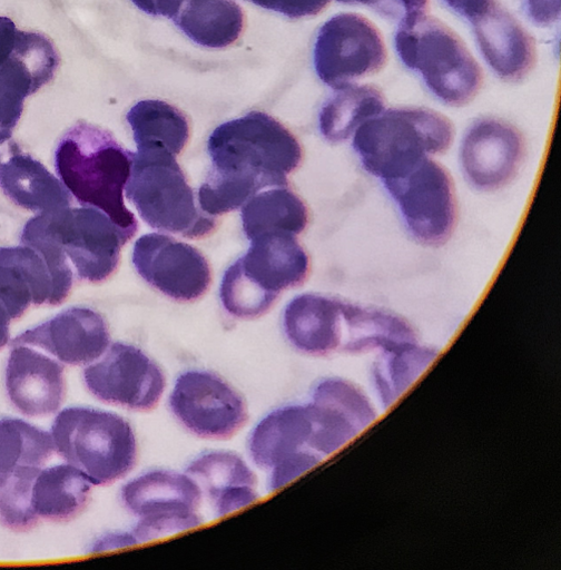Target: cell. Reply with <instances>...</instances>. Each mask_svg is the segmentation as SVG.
Here are the masks:
<instances>
[{
    "label": "cell",
    "instance_id": "cell-40",
    "mask_svg": "<svg viewBox=\"0 0 561 570\" xmlns=\"http://www.w3.org/2000/svg\"><path fill=\"white\" fill-rule=\"evenodd\" d=\"M494 0H443V3L460 18L472 21L485 10Z\"/></svg>",
    "mask_w": 561,
    "mask_h": 570
},
{
    "label": "cell",
    "instance_id": "cell-30",
    "mask_svg": "<svg viewBox=\"0 0 561 570\" xmlns=\"http://www.w3.org/2000/svg\"><path fill=\"white\" fill-rule=\"evenodd\" d=\"M244 233L249 240L269 234L299 235L308 223L302 199L286 187L255 195L242 212Z\"/></svg>",
    "mask_w": 561,
    "mask_h": 570
},
{
    "label": "cell",
    "instance_id": "cell-3",
    "mask_svg": "<svg viewBox=\"0 0 561 570\" xmlns=\"http://www.w3.org/2000/svg\"><path fill=\"white\" fill-rule=\"evenodd\" d=\"M211 174L253 195L265 188L286 187V175L302 161V147L280 122L263 112L226 122L209 138Z\"/></svg>",
    "mask_w": 561,
    "mask_h": 570
},
{
    "label": "cell",
    "instance_id": "cell-38",
    "mask_svg": "<svg viewBox=\"0 0 561 570\" xmlns=\"http://www.w3.org/2000/svg\"><path fill=\"white\" fill-rule=\"evenodd\" d=\"M526 14L539 27L554 24L560 18V0H525Z\"/></svg>",
    "mask_w": 561,
    "mask_h": 570
},
{
    "label": "cell",
    "instance_id": "cell-2",
    "mask_svg": "<svg viewBox=\"0 0 561 570\" xmlns=\"http://www.w3.org/2000/svg\"><path fill=\"white\" fill-rule=\"evenodd\" d=\"M135 153L96 126L79 122L61 139L56 153L60 180L82 206L108 215L132 237L139 224L125 204Z\"/></svg>",
    "mask_w": 561,
    "mask_h": 570
},
{
    "label": "cell",
    "instance_id": "cell-41",
    "mask_svg": "<svg viewBox=\"0 0 561 570\" xmlns=\"http://www.w3.org/2000/svg\"><path fill=\"white\" fill-rule=\"evenodd\" d=\"M18 32L17 26L11 19L0 18V67L10 60Z\"/></svg>",
    "mask_w": 561,
    "mask_h": 570
},
{
    "label": "cell",
    "instance_id": "cell-33",
    "mask_svg": "<svg viewBox=\"0 0 561 570\" xmlns=\"http://www.w3.org/2000/svg\"><path fill=\"white\" fill-rule=\"evenodd\" d=\"M36 94L31 77L19 62L10 59L0 67V146L12 139L26 99Z\"/></svg>",
    "mask_w": 561,
    "mask_h": 570
},
{
    "label": "cell",
    "instance_id": "cell-13",
    "mask_svg": "<svg viewBox=\"0 0 561 570\" xmlns=\"http://www.w3.org/2000/svg\"><path fill=\"white\" fill-rule=\"evenodd\" d=\"M524 155V140L516 128L500 119L482 118L463 136L460 164L472 188L493 193L515 178Z\"/></svg>",
    "mask_w": 561,
    "mask_h": 570
},
{
    "label": "cell",
    "instance_id": "cell-21",
    "mask_svg": "<svg viewBox=\"0 0 561 570\" xmlns=\"http://www.w3.org/2000/svg\"><path fill=\"white\" fill-rule=\"evenodd\" d=\"M0 188L19 207L39 214L70 207L73 202L62 181L14 141L0 150Z\"/></svg>",
    "mask_w": 561,
    "mask_h": 570
},
{
    "label": "cell",
    "instance_id": "cell-27",
    "mask_svg": "<svg viewBox=\"0 0 561 570\" xmlns=\"http://www.w3.org/2000/svg\"><path fill=\"white\" fill-rule=\"evenodd\" d=\"M173 20L193 42L207 49L233 46L245 24L235 0H184Z\"/></svg>",
    "mask_w": 561,
    "mask_h": 570
},
{
    "label": "cell",
    "instance_id": "cell-4",
    "mask_svg": "<svg viewBox=\"0 0 561 570\" xmlns=\"http://www.w3.org/2000/svg\"><path fill=\"white\" fill-rule=\"evenodd\" d=\"M452 140L453 127L442 115L424 108H395L365 122L353 136V149L363 169L382 183L445 153Z\"/></svg>",
    "mask_w": 561,
    "mask_h": 570
},
{
    "label": "cell",
    "instance_id": "cell-12",
    "mask_svg": "<svg viewBox=\"0 0 561 570\" xmlns=\"http://www.w3.org/2000/svg\"><path fill=\"white\" fill-rule=\"evenodd\" d=\"M89 391L100 401L132 411H151L159 404L167 380L160 366L142 350L115 343L85 370Z\"/></svg>",
    "mask_w": 561,
    "mask_h": 570
},
{
    "label": "cell",
    "instance_id": "cell-29",
    "mask_svg": "<svg viewBox=\"0 0 561 570\" xmlns=\"http://www.w3.org/2000/svg\"><path fill=\"white\" fill-rule=\"evenodd\" d=\"M138 153L180 155L189 140L186 116L166 102L146 100L137 104L128 114Z\"/></svg>",
    "mask_w": 561,
    "mask_h": 570
},
{
    "label": "cell",
    "instance_id": "cell-39",
    "mask_svg": "<svg viewBox=\"0 0 561 570\" xmlns=\"http://www.w3.org/2000/svg\"><path fill=\"white\" fill-rule=\"evenodd\" d=\"M184 0H132V3L148 16L169 20L175 18Z\"/></svg>",
    "mask_w": 561,
    "mask_h": 570
},
{
    "label": "cell",
    "instance_id": "cell-26",
    "mask_svg": "<svg viewBox=\"0 0 561 570\" xmlns=\"http://www.w3.org/2000/svg\"><path fill=\"white\" fill-rule=\"evenodd\" d=\"M92 483L71 464L40 469L30 480L29 508L36 522L40 519L67 521L89 503Z\"/></svg>",
    "mask_w": 561,
    "mask_h": 570
},
{
    "label": "cell",
    "instance_id": "cell-9",
    "mask_svg": "<svg viewBox=\"0 0 561 570\" xmlns=\"http://www.w3.org/2000/svg\"><path fill=\"white\" fill-rule=\"evenodd\" d=\"M410 236L425 247H441L452 237L457 205L449 173L427 158L405 175L382 181Z\"/></svg>",
    "mask_w": 561,
    "mask_h": 570
},
{
    "label": "cell",
    "instance_id": "cell-22",
    "mask_svg": "<svg viewBox=\"0 0 561 570\" xmlns=\"http://www.w3.org/2000/svg\"><path fill=\"white\" fill-rule=\"evenodd\" d=\"M343 306L344 301L317 294L295 297L284 312L287 340L307 355L322 357L339 353Z\"/></svg>",
    "mask_w": 561,
    "mask_h": 570
},
{
    "label": "cell",
    "instance_id": "cell-35",
    "mask_svg": "<svg viewBox=\"0 0 561 570\" xmlns=\"http://www.w3.org/2000/svg\"><path fill=\"white\" fill-rule=\"evenodd\" d=\"M12 60L19 62L40 91L49 85L60 67V57L55 45L43 35L19 31Z\"/></svg>",
    "mask_w": 561,
    "mask_h": 570
},
{
    "label": "cell",
    "instance_id": "cell-20",
    "mask_svg": "<svg viewBox=\"0 0 561 570\" xmlns=\"http://www.w3.org/2000/svg\"><path fill=\"white\" fill-rule=\"evenodd\" d=\"M186 473L199 485L217 518L243 509L259 498L256 474L235 452H205L189 463Z\"/></svg>",
    "mask_w": 561,
    "mask_h": 570
},
{
    "label": "cell",
    "instance_id": "cell-37",
    "mask_svg": "<svg viewBox=\"0 0 561 570\" xmlns=\"http://www.w3.org/2000/svg\"><path fill=\"white\" fill-rule=\"evenodd\" d=\"M262 9L279 13L288 19H304L322 13L332 0H249Z\"/></svg>",
    "mask_w": 561,
    "mask_h": 570
},
{
    "label": "cell",
    "instance_id": "cell-5",
    "mask_svg": "<svg viewBox=\"0 0 561 570\" xmlns=\"http://www.w3.org/2000/svg\"><path fill=\"white\" fill-rule=\"evenodd\" d=\"M394 47L402 65L443 105L460 108L479 94L483 75L463 41L435 18L398 23Z\"/></svg>",
    "mask_w": 561,
    "mask_h": 570
},
{
    "label": "cell",
    "instance_id": "cell-42",
    "mask_svg": "<svg viewBox=\"0 0 561 570\" xmlns=\"http://www.w3.org/2000/svg\"><path fill=\"white\" fill-rule=\"evenodd\" d=\"M11 321L13 320L8 308L0 302V350L4 348L10 342Z\"/></svg>",
    "mask_w": 561,
    "mask_h": 570
},
{
    "label": "cell",
    "instance_id": "cell-25",
    "mask_svg": "<svg viewBox=\"0 0 561 570\" xmlns=\"http://www.w3.org/2000/svg\"><path fill=\"white\" fill-rule=\"evenodd\" d=\"M416 343L415 331L403 317L344 301L339 353L393 352Z\"/></svg>",
    "mask_w": 561,
    "mask_h": 570
},
{
    "label": "cell",
    "instance_id": "cell-24",
    "mask_svg": "<svg viewBox=\"0 0 561 570\" xmlns=\"http://www.w3.org/2000/svg\"><path fill=\"white\" fill-rule=\"evenodd\" d=\"M237 261L243 273L263 291L279 296L298 286L309 273V258L294 235L269 234L255 238Z\"/></svg>",
    "mask_w": 561,
    "mask_h": 570
},
{
    "label": "cell",
    "instance_id": "cell-23",
    "mask_svg": "<svg viewBox=\"0 0 561 570\" xmlns=\"http://www.w3.org/2000/svg\"><path fill=\"white\" fill-rule=\"evenodd\" d=\"M313 423L307 404L286 405L267 414L253 430L248 450L253 461L270 471L291 459L313 455Z\"/></svg>",
    "mask_w": 561,
    "mask_h": 570
},
{
    "label": "cell",
    "instance_id": "cell-18",
    "mask_svg": "<svg viewBox=\"0 0 561 570\" xmlns=\"http://www.w3.org/2000/svg\"><path fill=\"white\" fill-rule=\"evenodd\" d=\"M469 23L482 58L500 80L519 82L532 71L537 60L535 43L496 0Z\"/></svg>",
    "mask_w": 561,
    "mask_h": 570
},
{
    "label": "cell",
    "instance_id": "cell-1",
    "mask_svg": "<svg viewBox=\"0 0 561 570\" xmlns=\"http://www.w3.org/2000/svg\"><path fill=\"white\" fill-rule=\"evenodd\" d=\"M130 239L104 212L70 206L31 219L21 242L41 252L58 272L101 283L116 272L121 248Z\"/></svg>",
    "mask_w": 561,
    "mask_h": 570
},
{
    "label": "cell",
    "instance_id": "cell-14",
    "mask_svg": "<svg viewBox=\"0 0 561 570\" xmlns=\"http://www.w3.org/2000/svg\"><path fill=\"white\" fill-rule=\"evenodd\" d=\"M134 264L148 284L176 301L198 299L211 283L210 267L204 255L167 235L141 237L134 249Z\"/></svg>",
    "mask_w": 561,
    "mask_h": 570
},
{
    "label": "cell",
    "instance_id": "cell-31",
    "mask_svg": "<svg viewBox=\"0 0 561 570\" xmlns=\"http://www.w3.org/2000/svg\"><path fill=\"white\" fill-rule=\"evenodd\" d=\"M53 452L51 433L21 419H0V488L27 469L43 468Z\"/></svg>",
    "mask_w": 561,
    "mask_h": 570
},
{
    "label": "cell",
    "instance_id": "cell-28",
    "mask_svg": "<svg viewBox=\"0 0 561 570\" xmlns=\"http://www.w3.org/2000/svg\"><path fill=\"white\" fill-rule=\"evenodd\" d=\"M384 110V96L374 86L353 83L336 89L322 107L321 134L331 144L345 142Z\"/></svg>",
    "mask_w": 561,
    "mask_h": 570
},
{
    "label": "cell",
    "instance_id": "cell-32",
    "mask_svg": "<svg viewBox=\"0 0 561 570\" xmlns=\"http://www.w3.org/2000/svg\"><path fill=\"white\" fill-rule=\"evenodd\" d=\"M439 351L419 343L382 352L374 365V385L384 410L390 409L437 358Z\"/></svg>",
    "mask_w": 561,
    "mask_h": 570
},
{
    "label": "cell",
    "instance_id": "cell-7",
    "mask_svg": "<svg viewBox=\"0 0 561 570\" xmlns=\"http://www.w3.org/2000/svg\"><path fill=\"white\" fill-rule=\"evenodd\" d=\"M126 193L142 219L160 232L201 238L216 228L214 217L198 208L195 191L171 155L135 154Z\"/></svg>",
    "mask_w": 561,
    "mask_h": 570
},
{
    "label": "cell",
    "instance_id": "cell-17",
    "mask_svg": "<svg viewBox=\"0 0 561 570\" xmlns=\"http://www.w3.org/2000/svg\"><path fill=\"white\" fill-rule=\"evenodd\" d=\"M110 343L108 324L98 312L73 307L22 333L12 346L38 347L63 364L82 366L98 361Z\"/></svg>",
    "mask_w": 561,
    "mask_h": 570
},
{
    "label": "cell",
    "instance_id": "cell-6",
    "mask_svg": "<svg viewBox=\"0 0 561 570\" xmlns=\"http://www.w3.org/2000/svg\"><path fill=\"white\" fill-rule=\"evenodd\" d=\"M55 450L92 485L111 484L132 471L138 442L122 416L92 407H68L55 420Z\"/></svg>",
    "mask_w": 561,
    "mask_h": 570
},
{
    "label": "cell",
    "instance_id": "cell-19",
    "mask_svg": "<svg viewBox=\"0 0 561 570\" xmlns=\"http://www.w3.org/2000/svg\"><path fill=\"white\" fill-rule=\"evenodd\" d=\"M6 384L11 402L23 414L50 415L65 400V367L31 346L16 345L8 361Z\"/></svg>",
    "mask_w": 561,
    "mask_h": 570
},
{
    "label": "cell",
    "instance_id": "cell-36",
    "mask_svg": "<svg viewBox=\"0 0 561 570\" xmlns=\"http://www.w3.org/2000/svg\"><path fill=\"white\" fill-rule=\"evenodd\" d=\"M350 6H365L383 18L397 23L427 14L429 0H337Z\"/></svg>",
    "mask_w": 561,
    "mask_h": 570
},
{
    "label": "cell",
    "instance_id": "cell-11",
    "mask_svg": "<svg viewBox=\"0 0 561 570\" xmlns=\"http://www.w3.org/2000/svg\"><path fill=\"white\" fill-rule=\"evenodd\" d=\"M169 404L179 423L203 439H230L248 421L244 397L228 382L209 371L183 373L175 383Z\"/></svg>",
    "mask_w": 561,
    "mask_h": 570
},
{
    "label": "cell",
    "instance_id": "cell-34",
    "mask_svg": "<svg viewBox=\"0 0 561 570\" xmlns=\"http://www.w3.org/2000/svg\"><path fill=\"white\" fill-rule=\"evenodd\" d=\"M220 298L232 316L250 320L266 314L278 297L253 283L236 262L225 273Z\"/></svg>",
    "mask_w": 561,
    "mask_h": 570
},
{
    "label": "cell",
    "instance_id": "cell-10",
    "mask_svg": "<svg viewBox=\"0 0 561 570\" xmlns=\"http://www.w3.org/2000/svg\"><path fill=\"white\" fill-rule=\"evenodd\" d=\"M386 60L380 31L362 16H335L318 31L314 66L319 80L333 90L378 73Z\"/></svg>",
    "mask_w": 561,
    "mask_h": 570
},
{
    "label": "cell",
    "instance_id": "cell-8",
    "mask_svg": "<svg viewBox=\"0 0 561 570\" xmlns=\"http://www.w3.org/2000/svg\"><path fill=\"white\" fill-rule=\"evenodd\" d=\"M203 492L187 473L148 471L121 490V500L139 518L131 531L137 543L176 534L204 523L199 513Z\"/></svg>",
    "mask_w": 561,
    "mask_h": 570
},
{
    "label": "cell",
    "instance_id": "cell-15",
    "mask_svg": "<svg viewBox=\"0 0 561 570\" xmlns=\"http://www.w3.org/2000/svg\"><path fill=\"white\" fill-rule=\"evenodd\" d=\"M313 423V450L324 460L361 435L377 419L370 400L339 377L321 380L307 403Z\"/></svg>",
    "mask_w": 561,
    "mask_h": 570
},
{
    "label": "cell",
    "instance_id": "cell-16",
    "mask_svg": "<svg viewBox=\"0 0 561 570\" xmlns=\"http://www.w3.org/2000/svg\"><path fill=\"white\" fill-rule=\"evenodd\" d=\"M73 282L31 246L0 248V302L12 320L23 316L31 306L62 304Z\"/></svg>",
    "mask_w": 561,
    "mask_h": 570
}]
</instances>
